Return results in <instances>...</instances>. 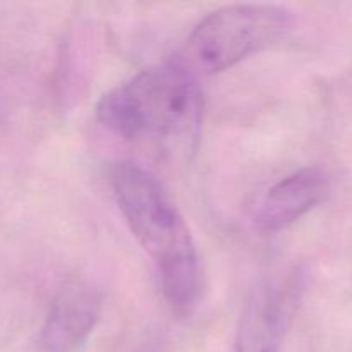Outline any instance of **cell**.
<instances>
[{
	"label": "cell",
	"instance_id": "6da1fadb",
	"mask_svg": "<svg viewBox=\"0 0 352 352\" xmlns=\"http://www.w3.org/2000/svg\"><path fill=\"white\" fill-rule=\"evenodd\" d=\"M109 184L120 215L157 268L168 308L191 315L201 294V265L177 205L151 172L133 162H116Z\"/></svg>",
	"mask_w": 352,
	"mask_h": 352
},
{
	"label": "cell",
	"instance_id": "7a4b0ae2",
	"mask_svg": "<svg viewBox=\"0 0 352 352\" xmlns=\"http://www.w3.org/2000/svg\"><path fill=\"white\" fill-rule=\"evenodd\" d=\"M96 119L124 140L189 146L201 127L203 93L184 64L165 62L105 93Z\"/></svg>",
	"mask_w": 352,
	"mask_h": 352
},
{
	"label": "cell",
	"instance_id": "3957f363",
	"mask_svg": "<svg viewBox=\"0 0 352 352\" xmlns=\"http://www.w3.org/2000/svg\"><path fill=\"white\" fill-rule=\"evenodd\" d=\"M291 26V14L278 6L234 3L220 7L192 30L188 54L192 64L213 74L275 45Z\"/></svg>",
	"mask_w": 352,
	"mask_h": 352
},
{
	"label": "cell",
	"instance_id": "277c9868",
	"mask_svg": "<svg viewBox=\"0 0 352 352\" xmlns=\"http://www.w3.org/2000/svg\"><path fill=\"white\" fill-rule=\"evenodd\" d=\"M299 289L298 275L261 278L244 302L236 352H280L298 305Z\"/></svg>",
	"mask_w": 352,
	"mask_h": 352
},
{
	"label": "cell",
	"instance_id": "5b68a950",
	"mask_svg": "<svg viewBox=\"0 0 352 352\" xmlns=\"http://www.w3.org/2000/svg\"><path fill=\"white\" fill-rule=\"evenodd\" d=\"M103 299L85 282L64 285L52 301L40 332L41 352H76L98 325Z\"/></svg>",
	"mask_w": 352,
	"mask_h": 352
},
{
	"label": "cell",
	"instance_id": "8992f818",
	"mask_svg": "<svg viewBox=\"0 0 352 352\" xmlns=\"http://www.w3.org/2000/svg\"><path fill=\"white\" fill-rule=\"evenodd\" d=\"M325 174L316 167H306L275 182L254 212V223L265 234H275L311 212L327 195Z\"/></svg>",
	"mask_w": 352,
	"mask_h": 352
}]
</instances>
